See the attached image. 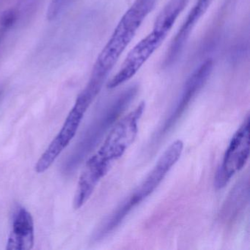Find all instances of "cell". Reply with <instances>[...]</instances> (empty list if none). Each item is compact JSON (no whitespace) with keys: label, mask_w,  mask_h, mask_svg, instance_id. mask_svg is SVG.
<instances>
[{"label":"cell","mask_w":250,"mask_h":250,"mask_svg":"<svg viewBox=\"0 0 250 250\" xmlns=\"http://www.w3.org/2000/svg\"><path fill=\"white\" fill-rule=\"evenodd\" d=\"M167 35L153 28L152 31L142 39L128 53L121 69L111 79L107 88L115 89L131 80L147 62V60L159 49Z\"/></svg>","instance_id":"52a82bcc"},{"label":"cell","mask_w":250,"mask_h":250,"mask_svg":"<svg viewBox=\"0 0 250 250\" xmlns=\"http://www.w3.org/2000/svg\"><path fill=\"white\" fill-rule=\"evenodd\" d=\"M250 197V183L248 178H244L234 187L223 208V215L232 218L238 215L245 208Z\"/></svg>","instance_id":"8fae6325"},{"label":"cell","mask_w":250,"mask_h":250,"mask_svg":"<svg viewBox=\"0 0 250 250\" xmlns=\"http://www.w3.org/2000/svg\"><path fill=\"white\" fill-rule=\"evenodd\" d=\"M17 14L14 11H8L2 14L1 17V24L4 28H9L16 22Z\"/></svg>","instance_id":"4fadbf2b"},{"label":"cell","mask_w":250,"mask_h":250,"mask_svg":"<svg viewBox=\"0 0 250 250\" xmlns=\"http://www.w3.org/2000/svg\"><path fill=\"white\" fill-rule=\"evenodd\" d=\"M145 109L146 104L142 102L125 115L111 130L98 151L87 160L74 195V208L76 210L87 203L101 180L134 143L138 133L139 121Z\"/></svg>","instance_id":"6da1fadb"},{"label":"cell","mask_w":250,"mask_h":250,"mask_svg":"<svg viewBox=\"0 0 250 250\" xmlns=\"http://www.w3.org/2000/svg\"><path fill=\"white\" fill-rule=\"evenodd\" d=\"M91 104L90 101L88 102L87 99L79 95L61 131L38 160L35 166V170L37 173H43L49 169L69 145L75 137L80 124Z\"/></svg>","instance_id":"8992f818"},{"label":"cell","mask_w":250,"mask_h":250,"mask_svg":"<svg viewBox=\"0 0 250 250\" xmlns=\"http://www.w3.org/2000/svg\"><path fill=\"white\" fill-rule=\"evenodd\" d=\"M138 93L137 85H131L117 95L109 102L93 122L79 141L64 164V173H73L82 162L99 144L106 131L125 112Z\"/></svg>","instance_id":"277c9868"},{"label":"cell","mask_w":250,"mask_h":250,"mask_svg":"<svg viewBox=\"0 0 250 250\" xmlns=\"http://www.w3.org/2000/svg\"><path fill=\"white\" fill-rule=\"evenodd\" d=\"M213 2V0H197L195 5L190 11L187 20L181 26V29L178 30L176 36L171 43L170 47L165 58V66L172 65L179 58L187 41L189 39L193 29L195 27L196 24L200 21V19L207 12Z\"/></svg>","instance_id":"30bf717a"},{"label":"cell","mask_w":250,"mask_h":250,"mask_svg":"<svg viewBox=\"0 0 250 250\" xmlns=\"http://www.w3.org/2000/svg\"><path fill=\"white\" fill-rule=\"evenodd\" d=\"M183 150L184 143L180 140L173 142L166 149L144 181L101 223L93 235L95 241L103 239L113 232L133 209L155 191L179 160Z\"/></svg>","instance_id":"7a4b0ae2"},{"label":"cell","mask_w":250,"mask_h":250,"mask_svg":"<svg viewBox=\"0 0 250 250\" xmlns=\"http://www.w3.org/2000/svg\"><path fill=\"white\" fill-rule=\"evenodd\" d=\"M35 244L34 221L31 213L23 206L16 207L12 216L7 250H29Z\"/></svg>","instance_id":"9c48e42d"},{"label":"cell","mask_w":250,"mask_h":250,"mask_svg":"<svg viewBox=\"0 0 250 250\" xmlns=\"http://www.w3.org/2000/svg\"><path fill=\"white\" fill-rule=\"evenodd\" d=\"M250 115L237 130L224 155L214 176V187L221 189L244 168L250 157Z\"/></svg>","instance_id":"5b68a950"},{"label":"cell","mask_w":250,"mask_h":250,"mask_svg":"<svg viewBox=\"0 0 250 250\" xmlns=\"http://www.w3.org/2000/svg\"><path fill=\"white\" fill-rule=\"evenodd\" d=\"M0 96H1V92H0Z\"/></svg>","instance_id":"5bb4252c"},{"label":"cell","mask_w":250,"mask_h":250,"mask_svg":"<svg viewBox=\"0 0 250 250\" xmlns=\"http://www.w3.org/2000/svg\"><path fill=\"white\" fill-rule=\"evenodd\" d=\"M157 0H135L115 27L95 63L92 77L106 81L111 70L131 43Z\"/></svg>","instance_id":"3957f363"},{"label":"cell","mask_w":250,"mask_h":250,"mask_svg":"<svg viewBox=\"0 0 250 250\" xmlns=\"http://www.w3.org/2000/svg\"><path fill=\"white\" fill-rule=\"evenodd\" d=\"M213 61L210 59L208 60L201 64L188 77L184 84L182 91L175 106L172 108L169 116L165 120V123L159 129L157 134L158 137L161 138L163 137L165 134H167L173 126H175L178 120L184 115V112L192 102L193 99L196 97L199 92L207 83L213 71Z\"/></svg>","instance_id":"ba28073f"},{"label":"cell","mask_w":250,"mask_h":250,"mask_svg":"<svg viewBox=\"0 0 250 250\" xmlns=\"http://www.w3.org/2000/svg\"><path fill=\"white\" fill-rule=\"evenodd\" d=\"M72 0H52L47 10V18L49 20L56 19L68 7Z\"/></svg>","instance_id":"7c38bea8"}]
</instances>
